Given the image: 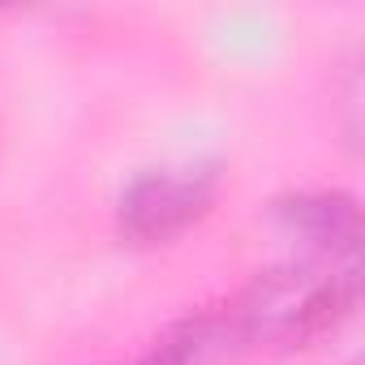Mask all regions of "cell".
Returning <instances> with one entry per match:
<instances>
[{"mask_svg":"<svg viewBox=\"0 0 365 365\" xmlns=\"http://www.w3.org/2000/svg\"><path fill=\"white\" fill-rule=\"evenodd\" d=\"M356 305V271H314L279 267L258 275V284L228 309L241 344L250 339H309Z\"/></svg>","mask_w":365,"mask_h":365,"instance_id":"cell-1","label":"cell"},{"mask_svg":"<svg viewBox=\"0 0 365 365\" xmlns=\"http://www.w3.org/2000/svg\"><path fill=\"white\" fill-rule=\"evenodd\" d=\"M215 194V172L211 168H163V172H146L142 180L125 190L116 224L129 241L155 245L168 241L176 232H185Z\"/></svg>","mask_w":365,"mask_h":365,"instance_id":"cell-2","label":"cell"},{"mask_svg":"<svg viewBox=\"0 0 365 365\" xmlns=\"http://www.w3.org/2000/svg\"><path fill=\"white\" fill-rule=\"evenodd\" d=\"M279 215L309 241L322 245L331 254H352L356 250V232H361V215L356 202L348 194H305L279 207Z\"/></svg>","mask_w":365,"mask_h":365,"instance_id":"cell-3","label":"cell"}]
</instances>
